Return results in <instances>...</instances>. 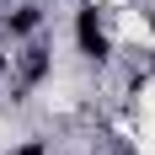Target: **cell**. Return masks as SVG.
Segmentation results:
<instances>
[{
	"label": "cell",
	"instance_id": "obj_1",
	"mask_svg": "<svg viewBox=\"0 0 155 155\" xmlns=\"http://www.w3.org/2000/svg\"><path fill=\"white\" fill-rule=\"evenodd\" d=\"M75 38H80V48H86L91 59H107V38H102V27H96V11H80Z\"/></svg>",
	"mask_w": 155,
	"mask_h": 155
},
{
	"label": "cell",
	"instance_id": "obj_2",
	"mask_svg": "<svg viewBox=\"0 0 155 155\" xmlns=\"http://www.w3.org/2000/svg\"><path fill=\"white\" fill-rule=\"evenodd\" d=\"M21 70H27V80L43 75V48H27V59H21Z\"/></svg>",
	"mask_w": 155,
	"mask_h": 155
},
{
	"label": "cell",
	"instance_id": "obj_3",
	"mask_svg": "<svg viewBox=\"0 0 155 155\" xmlns=\"http://www.w3.org/2000/svg\"><path fill=\"white\" fill-rule=\"evenodd\" d=\"M11 27H16V32H27V27H38V11H16V16H11Z\"/></svg>",
	"mask_w": 155,
	"mask_h": 155
},
{
	"label": "cell",
	"instance_id": "obj_4",
	"mask_svg": "<svg viewBox=\"0 0 155 155\" xmlns=\"http://www.w3.org/2000/svg\"><path fill=\"white\" fill-rule=\"evenodd\" d=\"M0 75H5V59H0Z\"/></svg>",
	"mask_w": 155,
	"mask_h": 155
}]
</instances>
